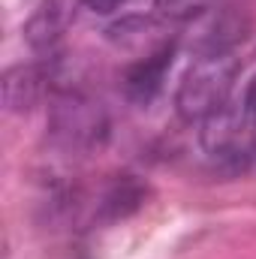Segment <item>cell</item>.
Returning <instances> with one entry per match:
<instances>
[{"label":"cell","instance_id":"6da1fadb","mask_svg":"<svg viewBox=\"0 0 256 259\" xmlns=\"http://www.w3.org/2000/svg\"><path fill=\"white\" fill-rule=\"evenodd\" d=\"M235 75H238V58L232 52L196 55V61L178 84V97H175L178 115L190 124L208 121L214 112H220L229 103Z\"/></svg>","mask_w":256,"mask_h":259},{"label":"cell","instance_id":"7a4b0ae2","mask_svg":"<svg viewBox=\"0 0 256 259\" xmlns=\"http://www.w3.org/2000/svg\"><path fill=\"white\" fill-rule=\"evenodd\" d=\"M202 151L223 169H247L256 160V124L247 118L241 103H226L208 121H202L199 133Z\"/></svg>","mask_w":256,"mask_h":259},{"label":"cell","instance_id":"3957f363","mask_svg":"<svg viewBox=\"0 0 256 259\" xmlns=\"http://www.w3.org/2000/svg\"><path fill=\"white\" fill-rule=\"evenodd\" d=\"M52 130L64 145H97L106 136V115L100 103L81 97V94H66L52 109Z\"/></svg>","mask_w":256,"mask_h":259},{"label":"cell","instance_id":"277c9868","mask_svg":"<svg viewBox=\"0 0 256 259\" xmlns=\"http://www.w3.org/2000/svg\"><path fill=\"white\" fill-rule=\"evenodd\" d=\"M172 46H163L157 49L154 55H148L145 61H139L136 66H130V72L124 75V91L133 103H151L163 81H166V72L172 66Z\"/></svg>","mask_w":256,"mask_h":259},{"label":"cell","instance_id":"5b68a950","mask_svg":"<svg viewBox=\"0 0 256 259\" xmlns=\"http://www.w3.org/2000/svg\"><path fill=\"white\" fill-rule=\"evenodd\" d=\"M39 84H42V75H39L36 66H15V69H9L6 78H3L6 106L9 109H27L36 100Z\"/></svg>","mask_w":256,"mask_h":259},{"label":"cell","instance_id":"8992f818","mask_svg":"<svg viewBox=\"0 0 256 259\" xmlns=\"http://www.w3.org/2000/svg\"><path fill=\"white\" fill-rule=\"evenodd\" d=\"M64 27V18H61V3L58 0H49L27 24V36L33 46H49Z\"/></svg>","mask_w":256,"mask_h":259},{"label":"cell","instance_id":"52a82bcc","mask_svg":"<svg viewBox=\"0 0 256 259\" xmlns=\"http://www.w3.org/2000/svg\"><path fill=\"white\" fill-rule=\"evenodd\" d=\"M160 15L172 21H187V18H202L205 12L214 9V0H157Z\"/></svg>","mask_w":256,"mask_h":259},{"label":"cell","instance_id":"ba28073f","mask_svg":"<svg viewBox=\"0 0 256 259\" xmlns=\"http://www.w3.org/2000/svg\"><path fill=\"white\" fill-rule=\"evenodd\" d=\"M127 0H84V6L91 9V12H97V15H109V12H115V9H121Z\"/></svg>","mask_w":256,"mask_h":259},{"label":"cell","instance_id":"9c48e42d","mask_svg":"<svg viewBox=\"0 0 256 259\" xmlns=\"http://www.w3.org/2000/svg\"><path fill=\"white\" fill-rule=\"evenodd\" d=\"M241 109L247 112V118L256 124V78L247 84V91H244V97H241Z\"/></svg>","mask_w":256,"mask_h":259}]
</instances>
